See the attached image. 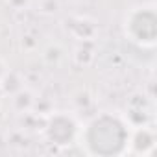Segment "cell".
Segmentation results:
<instances>
[{
  "label": "cell",
  "mask_w": 157,
  "mask_h": 157,
  "mask_svg": "<svg viewBox=\"0 0 157 157\" xmlns=\"http://www.w3.org/2000/svg\"><path fill=\"white\" fill-rule=\"evenodd\" d=\"M85 142L89 144L93 153L117 155L128 142V129L120 118L113 115H100L89 124Z\"/></svg>",
  "instance_id": "1"
},
{
  "label": "cell",
  "mask_w": 157,
  "mask_h": 157,
  "mask_svg": "<svg viewBox=\"0 0 157 157\" xmlns=\"http://www.w3.org/2000/svg\"><path fill=\"white\" fill-rule=\"evenodd\" d=\"M129 33L139 43H153L157 35V17L153 10H137L128 22Z\"/></svg>",
  "instance_id": "2"
},
{
  "label": "cell",
  "mask_w": 157,
  "mask_h": 157,
  "mask_svg": "<svg viewBox=\"0 0 157 157\" xmlns=\"http://www.w3.org/2000/svg\"><path fill=\"white\" fill-rule=\"evenodd\" d=\"M74 133H76V124L72 118L65 115L54 117L48 124V137L56 144H68L74 139Z\"/></svg>",
  "instance_id": "3"
},
{
  "label": "cell",
  "mask_w": 157,
  "mask_h": 157,
  "mask_svg": "<svg viewBox=\"0 0 157 157\" xmlns=\"http://www.w3.org/2000/svg\"><path fill=\"white\" fill-rule=\"evenodd\" d=\"M151 142H153V140H151V137H150L148 131H139V135H137V139H135V146H137L139 150L148 148Z\"/></svg>",
  "instance_id": "4"
},
{
  "label": "cell",
  "mask_w": 157,
  "mask_h": 157,
  "mask_svg": "<svg viewBox=\"0 0 157 157\" xmlns=\"http://www.w3.org/2000/svg\"><path fill=\"white\" fill-rule=\"evenodd\" d=\"M0 74H2V65H0Z\"/></svg>",
  "instance_id": "5"
},
{
  "label": "cell",
  "mask_w": 157,
  "mask_h": 157,
  "mask_svg": "<svg viewBox=\"0 0 157 157\" xmlns=\"http://www.w3.org/2000/svg\"><path fill=\"white\" fill-rule=\"evenodd\" d=\"M0 98H2V91H0Z\"/></svg>",
  "instance_id": "6"
}]
</instances>
